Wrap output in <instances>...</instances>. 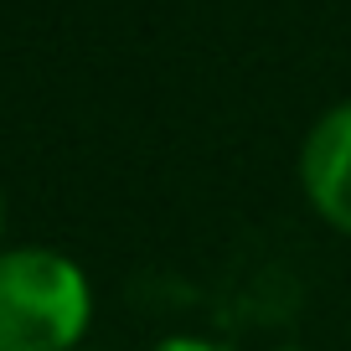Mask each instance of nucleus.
<instances>
[{
	"label": "nucleus",
	"instance_id": "3",
	"mask_svg": "<svg viewBox=\"0 0 351 351\" xmlns=\"http://www.w3.org/2000/svg\"><path fill=\"white\" fill-rule=\"evenodd\" d=\"M155 351H232V346H222V341H202V336H171V341H160Z\"/></svg>",
	"mask_w": 351,
	"mask_h": 351
},
{
	"label": "nucleus",
	"instance_id": "2",
	"mask_svg": "<svg viewBox=\"0 0 351 351\" xmlns=\"http://www.w3.org/2000/svg\"><path fill=\"white\" fill-rule=\"evenodd\" d=\"M305 197L330 228L351 232V99L326 109L300 145Z\"/></svg>",
	"mask_w": 351,
	"mask_h": 351
},
{
	"label": "nucleus",
	"instance_id": "1",
	"mask_svg": "<svg viewBox=\"0 0 351 351\" xmlns=\"http://www.w3.org/2000/svg\"><path fill=\"white\" fill-rule=\"evenodd\" d=\"M93 315L88 274L57 248L0 253V351H73Z\"/></svg>",
	"mask_w": 351,
	"mask_h": 351
},
{
	"label": "nucleus",
	"instance_id": "5",
	"mask_svg": "<svg viewBox=\"0 0 351 351\" xmlns=\"http://www.w3.org/2000/svg\"><path fill=\"white\" fill-rule=\"evenodd\" d=\"M285 351H295V346H285Z\"/></svg>",
	"mask_w": 351,
	"mask_h": 351
},
{
	"label": "nucleus",
	"instance_id": "4",
	"mask_svg": "<svg viewBox=\"0 0 351 351\" xmlns=\"http://www.w3.org/2000/svg\"><path fill=\"white\" fill-rule=\"evenodd\" d=\"M0 222H5V202H0Z\"/></svg>",
	"mask_w": 351,
	"mask_h": 351
}]
</instances>
